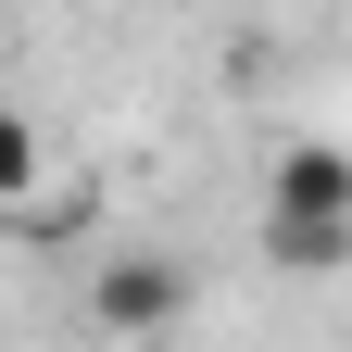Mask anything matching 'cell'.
<instances>
[{"label": "cell", "mask_w": 352, "mask_h": 352, "mask_svg": "<svg viewBox=\"0 0 352 352\" xmlns=\"http://www.w3.org/2000/svg\"><path fill=\"white\" fill-rule=\"evenodd\" d=\"M264 227L289 239H352V151L340 139H289L264 164Z\"/></svg>", "instance_id": "6da1fadb"}, {"label": "cell", "mask_w": 352, "mask_h": 352, "mask_svg": "<svg viewBox=\"0 0 352 352\" xmlns=\"http://www.w3.org/2000/svg\"><path fill=\"white\" fill-rule=\"evenodd\" d=\"M88 315H101L113 340H164L176 315H189V264L176 252H113L101 277H88Z\"/></svg>", "instance_id": "7a4b0ae2"}, {"label": "cell", "mask_w": 352, "mask_h": 352, "mask_svg": "<svg viewBox=\"0 0 352 352\" xmlns=\"http://www.w3.org/2000/svg\"><path fill=\"white\" fill-rule=\"evenodd\" d=\"M38 189H51V164H38V126H25L13 101H0V201H13V214H25Z\"/></svg>", "instance_id": "3957f363"}, {"label": "cell", "mask_w": 352, "mask_h": 352, "mask_svg": "<svg viewBox=\"0 0 352 352\" xmlns=\"http://www.w3.org/2000/svg\"><path fill=\"white\" fill-rule=\"evenodd\" d=\"M264 264H277V277H340L352 239H289V227H264Z\"/></svg>", "instance_id": "277c9868"}]
</instances>
